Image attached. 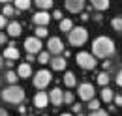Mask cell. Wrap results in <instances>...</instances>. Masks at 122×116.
I'll list each match as a JSON object with an SVG mask.
<instances>
[{
	"label": "cell",
	"mask_w": 122,
	"mask_h": 116,
	"mask_svg": "<svg viewBox=\"0 0 122 116\" xmlns=\"http://www.w3.org/2000/svg\"><path fill=\"white\" fill-rule=\"evenodd\" d=\"M111 26L117 30V32H120V34H122V17H115V19L111 21Z\"/></svg>",
	"instance_id": "cell-27"
},
{
	"label": "cell",
	"mask_w": 122,
	"mask_h": 116,
	"mask_svg": "<svg viewBox=\"0 0 122 116\" xmlns=\"http://www.w3.org/2000/svg\"><path fill=\"white\" fill-rule=\"evenodd\" d=\"M25 49H26V53H30V54H38L40 51H41V39L40 38H26L25 39Z\"/></svg>",
	"instance_id": "cell-8"
},
{
	"label": "cell",
	"mask_w": 122,
	"mask_h": 116,
	"mask_svg": "<svg viewBox=\"0 0 122 116\" xmlns=\"http://www.w3.org/2000/svg\"><path fill=\"white\" fill-rule=\"evenodd\" d=\"M17 75H19V79H28V77L32 75L30 64H21V66L17 68Z\"/></svg>",
	"instance_id": "cell-15"
},
{
	"label": "cell",
	"mask_w": 122,
	"mask_h": 116,
	"mask_svg": "<svg viewBox=\"0 0 122 116\" xmlns=\"http://www.w3.org/2000/svg\"><path fill=\"white\" fill-rule=\"evenodd\" d=\"M94 19H96L98 23H102V13H96V15H94Z\"/></svg>",
	"instance_id": "cell-40"
},
{
	"label": "cell",
	"mask_w": 122,
	"mask_h": 116,
	"mask_svg": "<svg viewBox=\"0 0 122 116\" xmlns=\"http://www.w3.org/2000/svg\"><path fill=\"white\" fill-rule=\"evenodd\" d=\"M13 4H15L17 10H21V11H26V10L30 8L32 0H13Z\"/></svg>",
	"instance_id": "cell-20"
},
{
	"label": "cell",
	"mask_w": 122,
	"mask_h": 116,
	"mask_svg": "<svg viewBox=\"0 0 122 116\" xmlns=\"http://www.w3.org/2000/svg\"><path fill=\"white\" fill-rule=\"evenodd\" d=\"M36 38H47V28L45 26H36Z\"/></svg>",
	"instance_id": "cell-28"
},
{
	"label": "cell",
	"mask_w": 122,
	"mask_h": 116,
	"mask_svg": "<svg viewBox=\"0 0 122 116\" xmlns=\"http://www.w3.org/2000/svg\"><path fill=\"white\" fill-rule=\"evenodd\" d=\"M2 4H10V2H13V0H0Z\"/></svg>",
	"instance_id": "cell-42"
},
{
	"label": "cell",
	"mask_w": 122,
	"mask_h": 116,
	"mask_svg": "<svg viewBox=\"0 0 122 116\" xmlns=\"http://www.w3.org/2000/svg\"><path fill=\"white\" fill-rule=\"evenodd\" d=\"M96 81H98V84H100V86H107V84H109V81H111V77H109V73H107V71H102L100 75H98V79H96Z\"/></svg>",
	"instance_id": "cell-21"
},
{
	"label": "cell",
	"mask_w": 122,
	"mask_h": 116,
	"mask_svg": "<svg viewBox=\"0 0 122 116\" xmlns=\"http://www.w3.org/2000/svg\"><path fill=\"white\" fill-rule=\"evenodd\" d=\"M113 97H115L113 90H111V88H107V86H103V90H102V99H103L105 103H111V101H113Z\"/></svg>",
	"instance_id": "cell-19"
},
{
	"label": "cell",
	"mask_w": 122,
	"mask_h": 116,
	"mask_svg": "<svg viewBox=\"0 0 122 116\" xmlns=\"http://www.w3.org/2000/svg\"><path fill=\"white\" fill-rule=\"evenodd\" d=\"M47 105H49V94L38 92V94L34 96V107H36V109H45Z\"/></svg>",
	"instance_id": "cell-12"
},
{
	"label": "cell",
	"mask_w": 122,
	"mask_h": 116,
	"mask_svg": "<svg viewBox=\"0 0 122 116\" xmlns=\"http://www.w3.org/2000/svg\"><path fill=\"white\" fill-rule=\"evenodd\" d=\"M4 43H6V34L0 32V45H4Z\"/></svg>",
	"instance_id": "cell-37"
},
{
	"label": "cell",
	"mask_w": 122,
	"mask_h": 116,
	"mask_svg": "<svg viewBox=\"0 0 122 116\" xmlns=\"http://www.w3.org/2000/svg\"><path fill=\"white\" fill-rule=\"evenodd\" d=\"M81 19H83V21H88V19H90V15H88V13H83V15H81Z\"/></svg>",
	"instance_id": "cell-39"
},
{
	"label": "cell",
	"mask_w": 122,
	"mask_h": 116,
	"mask_svg": "<svg viewBox=\"0 0 122 116\" xmlns=\"http://www.w3.org/2000/svg\"><path fill=\"white\" fill-rule=\"evenodd\" d=\"M64 84L68 88H73L77 84V79H75V75L71 71H66V75H64Z\"/></svg>",
	"instance_id": "cell-18"
},
{
	"label": "cell",
	"mask_w": 122,
	"mask_h": 116,
	"mask_svg": "<svg viewBox=\"0 0 122 116\" xmlns=\"http://www.w3.org/2000/svg\"><path fill=\"white\" fill-rule=\"evenodd\" d=\"M0 116H8V111H6V109H2V107H0Z\"/></svg>",
	"instance_id": "cell-41"
},
{
	"label": "cell",
	"mask_w": 122,
	"mask_h": 116,
	"mask_svg": "<svg viewBox=\"0 0 122 116\" xmlns=\"http://www.w3.org/2000/svg\"><path fill=\"white\" fill-rule=\"evenodd\" d=\"M88 116H109L105 111H102V109H98V111H90V114Z\"/></svg>",
	"instance_id": "cell-31"
},
{
	"label": "cell",
	"mask_w": 122,
	"mask_h": 116,
	"mask_svg": "<svg viewBox=\"0 0 122 116\" xmlns=\"http://www.w3.org/2000/svg\"><path fill=\"white\" fill-rule=\"evenodd\" d=\"M4 58H6V60H17V58H19V51H17V47L13 43L10 45V47H6V51H4Z\"/></svg>",
	"instance_id": "cell-16"
},
{
	"label": "cell",
	"mask_w": 122,
	"mask_h": 116,
	"mask_svg": "<svg viewBox=\"0 0 122 116\" xmlns=\"http://www.w3.org/2000/svg\"><path fill=\"white\" fill-rule=\"evenodd\" d=\"M21 30H23L21 23H17V21L8 23V34H10L11 38H19V36H21Z\"/></svg>",
	"instance_id": "cell-14"
},
{
	"label": "cell",
	"mask_w": 122,
	"mask_h": 116,
	"mask_svg": "<svg viewBox=\"0 0 122 116\" xmlns=\"http://www.w3.org/2000/svg\"><path fill=\"white\" fill-rule=\"evenodd\" d=\"M64 6L70 13H79L85 8V0H64Z\"/></svg>",
	"instance_id": "cell-10"
},
{
	"label": "cell",
	"mask_w": 122,
	"mask_h": 116,
	"mask_svg": "<svg viewBox=\"0 0 122 116\" xmlns=\"http://www.w3.org/2000/svg\"><path fill=\"white\" fill-rule=\"evenodd\" d=\"M49 101L53 103L55 107H60L62 103H64V92H62L60 88H53L51 94H49Z\"/></svg>",
	"instance_id": "cell-11"
},
{
	"label": "cell",
	"mask_w": 122,
	"mask_h": 116,
	"mask_svg": "<svg viewBox=\"0 0 122 116\" xmlns=\"http://www.w3.org/2000/svg\"><path fill=\"white\" fill-rule=\"evenodd\" d=\"M6 26V15H0V28Z\"/></svg>",
	"instance_id": "cell-35"
},
{
	"label": "cell",
	"mask_w": 122,
	"mask_h": 116,
	"mask_svg": "<svg viewBox=\"0 0 122 116\" xmlns=\"http://www.w3.org/2000/svg\"><path fill=\"white\" fill-rule=\"evenodd\" d=\"M71 28H73L71 19H60V30H62V32H70Z\"/></svg>",
	"instance_id": "cell-22"
},
{
	"label": "cell",
	"mask_w": 122,
	"mask_h": 116,
	"mask_svg": "<svg viewBox=\"0 0 122 116\" xmlns=\"http://www.w3.org/2000/svg\"><path fill=\"white\" fill-rule=\"evenodd\" d=\"M92 54L98 58H109L115 54V43L111 38L107 36H100L92 41Z\"/></svg>",
	"instance_id": "cell-1"
},
{
	"label": "cell",
	"mask_w": 122,
	"mask_h": 116,
	"mask_svg": "<svg viewBox=\"0 0 122 116\" xmlns=\"http://www.w3.org/2000/svg\"><path fill=\"white\" fill-rule=\"evenodd\" d=\"M34 2H36V6L40 10H49L53 6V0H34Z\"/></svg>",
	"instance_id": "cell-24"
},
{
	"label": "cell",
	"mask_w": 122,
	"mask_h": 116,
	"mask_svg": "<svg viewBox=\"0 0 122 116\" xmlns=\"http://www.w3.org/2000/svg\"><path fill=\"white\" fill-rule=\"evenodd\" d=\"M34 58H36V54H30V53H28V56H26V60H28V62H34Z\"/></svg>",
	"instance_id": "cell-38"
},
{
	"label": "cell",
	"mask_w": 122,
	"mask_h": 116,
	"mask_svg": "<svg viewBox=\"0 0 122 116\" xmlns=\"http://www.w3.org/2000/svg\"><path fill=\"white\" fill-rule=\"evenodd\" d=\"M2 15H6V17H13V15H15V8L10 6V4H4V8H2Z\"/></svg>",
	"instance_id": "cell-25"
},
{
	"label": "cell",
	"mask_w": 122,
	"mask_h": 116,
	"mask_svg": "<svg viewBox=\"0 0 122 116\" xmlns=\"http://www.w3.org/2000/svg\"><path fill=\"white\" fill-rule=\"evenodd\" d=\"M53 17H55V19H58V21H60V19H62V11H58V10H56V11H55V13H53Z\"/></svg>",
	"instance_id": "cell-36"
},
{
	"label": "cell",
	"mask_w": 122,
	"mask_h": 116,
	"mask_svg": "<svg viewBox=\"0 0 122 116\" xmlns=\"http://www.w3.org/2000/svg\"><path fill=\"white\" fill-rule=\"evenodd\" d=\"M6 81L10 82V84H17V81H19V75L15 71H8L6 73Z\"/></svg>",
	"instance_id": "cell-26"
},
{
	"label": "cell",
	"mask_w": 122,
	"mask_h": 116,
	"mask_svg": "<svg viewBox=\"0 0 122 116\" xmlns=\"http://www.w3.org/2000/svg\"><path fill=\"white\" fill-rule=\"evenodd\" d=\"M51 79H53V77H51V71H47V69H40V71L36 73V77H34L32 82H34V86L38 88V90H43V88L51 82Z\"/></svg>",
	"instance_id": "cell-5"
},
{
	"label": "cell",
	"mask_w": 122,
	"mask_h": 116,
	"mask_svg": "<svg viewBox=\"0 0 122 116\" xmlns=\"http://www.w3.org/2000/svg\"><path fill=\"white\" fill-rule=\"evenodd\" d=\"M77 94H79L81 101H90L92 97H94V86H92L90 82H83V84H79Z\"/></svg>",
	"instance_id": "cell-7"
},
{
	"label": "cell",
	"mask_w": 122,
	"mask_h": 116,
	"mask_svg": "<svg viewBox=\"0 0 122 116\" xmlns=\"http://www.w3.org/2000/svg\"><path fill=\"white\" fill-rule=\"evenodd\" d=\"M49 64H51V68H53L55 71H64V69H66V58L60 56V54H58V56H53Z\"/></svg>",
	"instance_id": "cell-13"
},
{
	"label": "cell",
	"mask_w": 122,
	"mask_h": 116,
	"mask_svg": "<svg viewBox=\"0 0 122 116\" xmlns=\"http://www.w3.org/2000/svg\"><path fill=\"white\" fill-rule=\"evenodd\" d=\"M117 84H118V86H122V69L117 73Z\"/></svg>",
	"instance_id": "cell-33"
},
{
	"label": "cell",
	"mask_w": 122,
	"mask_h": 116,
	"mask_svg": "<svg viewBox=\"0 0 122 116\" xmlns=\"http://www.w3.org/2000/svg\"><path fill=\"white\" fill-rule=\"evenodd\" d=\"M32 21H34L36 26H47L49 21H51V15L47 13L45 10H41V11H38V13L32 15Z\"/></svg>",
	"instance_id": "cell-9"
},
{
	"label": "cell",
	"mask_w": 122,
	"mask_h": 116,
	"mask_svg": "<svg viewBox=\"0 0 122 116\" xmlns=\"http://www.w3.org/2000/svg\"><path fill=\"white\" fill-rule=\"evenodd\" d=\"M86 39H88V32H86V28H83V26H73V28L68 32V41L73 45V47L85 45Z\"/></svg>",
	"instance_id": "cell-3"
},
{
	"label": "cell",
	"mask_w": 122,
	"mask_h": 116,
	"mask_svg": "<svg viewBox=\"0 0 122 116\" xmlns=\"http://www.w3.org/2000/svg\"><path fill=\"white\" fill-rule=\"evenodd\" d=\"M71 111H73L75 114H79V112H81V105H79V103H75V105L71 107Z\"/></svg>",
	"instance_id": "cell-34"
},
{
	"label": "cell",
	"mask_w": 122,
	"mask_h": 116,
	"mask_svg": "<svg viewBox=\"0 0 122 116\" xmlns=\"http://www.w3.org/2000/svg\"><path fill=\"white\" fill-rule=\"evenodd\" d=\"M60 116H73V114H70V112H64V114H60Z\"/></svg>",
	"instance_id": "cell-43"
},
{
	"label": "cell",
	"mask_w": 122,
	"mask_h": 116,
	"mask_svg": "<svg viewBox=\"0 0 122 116\" xmlns=\"http://www.w3.org/2000/svg\"><path fill=\"white\" fill-rule=\"evenodd\" d=\"M21 116H25V114H21Z\"/></svg>",
	"instance_id": "cell-45"
},
{
	"label": "cell",
	"mask_w": 122,
	"mask_h": 116,
	"mask_svg": "<svg viewBox=\"0 0 122 116\" xmlns=\"http://www.w3.org/2000/svg\"><path fill=\"white\" fill-rule=\"evenodd\" d=\"M90 4H92V8L98 10V11H105L109 8V0H90Z\"/></svg>",
	"instance_id": "cell-17"
},
{
	"label": "cell",
	"mask_w": 122,
	"mask_h": 116,
	"mask_svg": "<svg viewBox=\"0 0 122 116\" xmlns=\"http://www.w3.org/2000/svg\"><path fill=\"white\" fill-rule=\"evenodd\" d=\"M77 64H79V68L81 69H86V71H90L96 68V56L90 54V53H85V51H81L79 54L75 56Z\"/></svg>",
	"instance_id": "cell-4"
},
{
	"label": "cell",
	"mask_w": 122,
	"mask_h": 116,
	"mask_svg": "<svg viewBox=\"0 0 122 116\" xmlns=\"http://www.w3.org/2000/svg\"><path fill=\"white\" fill-rule=\"evenodd\" d=\"M64 103H73V94L71 92H64Z\"/></svg>",
	"instance_id": "cell-30"
},
{
	"label": "cell",
	"mask_w": 122,
	"mask_h": 116,
	"mask_svg": "<svg viewBox=\"0 0 122 116\" xmlns=\"http://www.w3.org/2000/svg\"><path fill=\"white\" fill-rule=\"evenodd\" d=\"M113 99H115V105H117V107H122V96H115Z\"/></svg>",
	"instance_id": "cell-32"
},
{
	"label": "cell",
	"mask_w": 122,
	"mask_h": 116,
	"mask_svg": "<svg viewBox=\"0 0 122 116\" xmlns=\"http://www.w3.org/2000/svg\"><path fill=\"white\" fill-rule=\"evenodd\" d=\"M47 49H49V53L53 54V56H58L64 53V43H62L60 38H49V41H47Z\"/></svg>",
	"instance_id": "cell-6"
},
{
	"label": "cell",
	"mask_w": 122,
	"mask_h": 116,
	"mask_svg": "<svg viewBox=\"0 0 122 116\" xmlns=\"http://www.w3.org/2000/svg\"><path fill=\"white\" fill-rule=\"evenodd\" d=\"M88 109H90V111H98V109H100V101L92 97L90 101H88Z\"/></svg>",
	"instance_id": "cell-29"
},
{
	"label": "cell",
	"mask_w": 122,
	"mask_h": 116,
	"mask_svg": "<svg viewBox=\"0 0 122 116\" xmlns=\"http://www.w3.org/2000/svg\"><path fill=\"white\" fill-rule=\"evenodd\" d=\"M43 116H47V114H43Z\"/></svg>",
	"instance_id": "cell-46"
},
{
	"label": "cell",
	"mask_w": 122,
	"mask_h": 116,
	"mask_svg": "<svg viewBox=\"0 0 122 116\" xmlns=\"http://www.w3.org/2000/svg\"><path fill=\"white\" fill-rule=\"evenodd\" d=\"M2 64H4V62H2V54H0V68H2Z\"/></svg>",
	"instance_id": "cell-44"
},
{
	"label": "cell",
	"mask_w": 122,
	"mask_h": 116,
	"mask_svg": "<svg viewBox=\"0 0 122 116\" xmlns=\"http://www.w3.org/2000/svg\"><path fill=\"white\" fill-rule=\"evenodd\" d=\"M2 99L8 101V103L21 105V103L25 101V90L21 86H17V84H10V86L2 92Z\"/></svg>",
	"instance_id": "cell-2"
},
{
	"label": "cell",
	"mask_w": 122,
	"mask_h": 116,
	"mask_svg": "<svg viewBox=\"0 0 122 116\" xmlns=\"http://www.w3.org/2000/svg\"><path fill=\"white\" fill-rule=\"evenodd\" d=\"M38 62H40V64H49V62H51V53H49V51H47V53H41V51H40V53H38Z\"/></svg>",
	"instance_id": "cell-23"
}]
</instances>
